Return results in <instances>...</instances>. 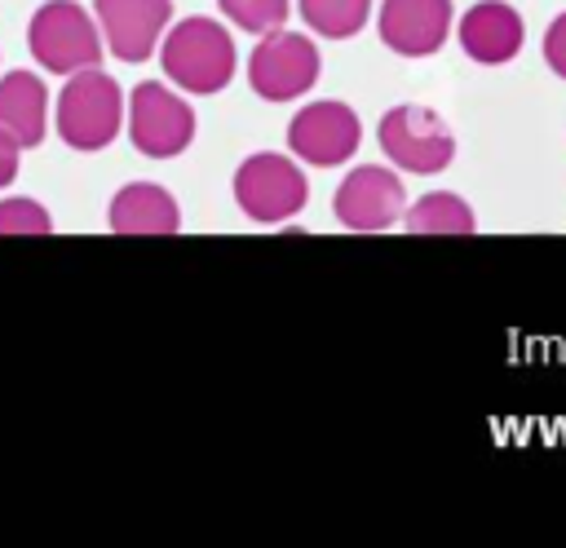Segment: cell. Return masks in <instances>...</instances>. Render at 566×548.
<instances>
[{
  "instance_id": "20",
  "label": "cell",
  "mask_w": 566,
  "mask_h": 548,
  "mask_svg": "<svg viewBox=\"0 0 566 548\" xmlns=\"http://www.w3.org/2000/svg\"><path fill=\"white\" fill-rule=\"evenodd\" d=\"M18 168H22V146L0 128V190L9 181H18Z\"/></svg>"
},
{
  "instance_id": "12",
  "label": "cell",
  "mask_w": 566,
  "mask_h": 548,
  "mask_svg": "<svg viewBox=\"0 0 566 548\" xmlns=\"http://www.w3.org/2000/svg\"><path fill=\"white\" fill-rule=\"evenodd\" d=\"M522 40H526V22L513 4L504 0H478L464 9L460 18V49L482 62V66H504L522 53Z\"/></svg>"
},
{
  "instance_id": "3",
  "label": "cell",
  "mask_w": 566,
  "mask_h": 548,
  "mask_svg": "<svg viewBox=\"0 0 566 548\" xmlns=\"http://www.w3.org/2000/svg\"><path fill=\"white\" fill-rule=\"evenodd\" d=\"M27 49L49 75L97 66L106 53L97 18L75 0H44L27 22Z\"/></svg>"
},
{
  "instance_id": "7",
  "label": "cell",
  "mask_w": 566,
  "mask_h": 548,
  "mask_svg": "<svg viewBox=\"0 0 566 548\" xmlns=\"http://www.w3.org/2000/svg\"><path fill=\"white\" fill-rule=\"evenodd\" d=\"M323 62H318V44L310 35H296V31H265L248 57V84L256 97L265 102H292L301 93L314 88Z\"/></svg>"
},
{
  "instance_id": "19",
  "label": "cell",
  "mask_w": 566,
  "mask_h": 548,
  "mask_svg": "<svg viewBox=\"0 0 566 548\" xmlns=\"http://www.w3.org/2000/svg\"><path fill=\"white\" fill-rule=\"evenodd\" d=\"M544 62H548L553 75L566 80V13H557L548 22V31H544Z\"/></svg>"
},
{
  "instance_id": "6",
  "label": "cell",
  "mask_w": 566,
  "mask_h": 548,
  "mask_svg": "<svg viewBox=\"0 0 566 548\" xmlns=\"http://www.w3.org/2000/svg\"><path fill=\"white\" fill-rule=\"evenodd\" d=\"M376 141L385 159L402 172L433 177L455 159V137L451 128L429 110V106H394L376 124Z\"/></svg>"
},
{
  "instance_id": "18",
  "label": "cell",
  "mask_w": 566,
  "mask_h": 548,
  "mask_svg": "<svg viewBox=\"0 0 566 548\" xmlns=\"http://www.w3.org/2000/svg\"><path fill=\"white\" fill-rule=\"evenodd\" d=\"M18 234H53V217L40 199L27 194L0 199V239H18Z\"/></svg>"
},
{
  "instance_id": "14",
  "label": "cell",
  "mask_w": 566,
  "mask_h": 548,
  "mask_svg": "<svg viewBox=\"0 0 566 548\" xmlns=\"http://www.w3.org/2000/svg\"><path fill=\"white\" fill-rule=\"evenodd\" d=\"M0 128L22 146H40L49 133V84L35 71L0 75Z\"/></svg>"
},
{
  "instance_id": "2",
  "label": "cell",
  "mask_w": 566,
  "mask_h": 548,
  "mask_svg": "<svg viewBox=\"0 0 566 548\" xmlns=\"http://www.w3.org/2000/svg\"><path fill=\"white\" fill-rule=\"evenodd\" d=\"M53 128L71 150H106L124 128V88L102 71H71L53 97Z\"/></svg>"
},
{
  "instance_id": "1",
  "label": "cell",
  "mask_w": 566,
  "mask_h": 548,
  "mask_svg": "<svg viewBox=\"0 0 566 548\" xmlns=\"http://www.w3.org/2000/svg\"><path fill=\"white\" fill-rule=\"evenodd\" d=\"M159 66L181 93L208 97L234 80L239 53H234L230 31L217 18L195 13L181 22H168V31L159 35Z\"/></svg>"
},
{
  "instance_id": "4",
  "label": "cell",
  "mask_w": 566,
  "mask_h": 548,
  "mask_svg": "<svg viewBox=\"0 0 566 548\" xmlns=\"http://www.w3.org/2000/svg\"><path fill=\"white\" fill-rule=\"evenodd\" d=\"M128 141L146 155V159H177L190 141H195V110L181 93H172L159 80H142L133 84L128 102Z\"/></svg>"
},
{
  "instance_id": "8",
  "label": "cell",
  "mask_w": 566,
  "mask_h": 548,
  "mask_svg": "<svg viewBox=\"0 0 566 548\" xmlns=\"http://www.w3.org/2000/svg\"><path fill=\"white\" fill-rule=\"evenodd\" d=\"M407 208V190L398 181V172L380 168V164H358L354 172H345V181L332 194V212L345 230L358 234H380L389 230Z\"/></svg>"
},
{
  "instance_id": "16",
  "label": "cell",
  "mask_w": 566,
  "mask_h": 548,
  "mask_svg": "<svg viewBox=\"0 0 566 548\" xmlns=\"http://www.w3.org/2000/svg\"><path fill=\"white\" fill-rule=\"evenodd\" d=\"M301 18L310 31H318L323 40H349L367 27L371 0H296Z\"/></svg>"
},
{
  "instance_id": "5",
  "label": "cell",
  "mask_w": 566,
  "mask_h": 548,
  "mask_svg": "<svg viewBox=\"0 0 566 548\" xmlns=\"http://www.w3.org/2000/svg\"><path fill=\"white\" fill-rule=\"evenodd\" d=\"M310 199L305 172L274 150H256L234 168V203L243 217L261 221V225H279L287 217H296Z\"/></svg>"
},
{
  "instance_id": "11",
  "label": "cell",
  "mask_w": 566,
  "mask_h": 548,
  "mask_svg": "<svg viewBox=\"0 0 566 548\" xmlns=\"http://www.w3.org/2000/svg\"><path fill=\"white\" fill-rule=\"evenodd\" d=\"M455 22L451 0H385L380 4V40L402 57H429L447 44Z\"/></svg>"
},
{
  "instance_id": "10",
  "label": "cell",
  "mask_w": 566,
  "mask_h": 548,
  "mask_svg": "<svg viewBox=\"0 0 566 548\" xmlns=\"http://www.w3.org/2000/svg\"><path fill=\"white\" fill-rule=\"evenodd\" d=\"M93 18L106 53L137 66L159 49V35L172 22V0H93Z\"/></svg>"
},
{
  "instance_id": "13",
  "label": "cell",
  "mask_w": 566,
  "mask_h": 548,
  "mask_svg": "<svg viewBox=\"0 0 566 548\" xmlns=\"http://www.w3.org/2000/svg\"><path fill=\"white\" fill-rule=\"evenodd\" d=\"M106 225L115 234H177L181 230V208L164 186L128 181V186L115 190V199L106 208Z\"/></svg>"
},
{
  "instance_id": "15",
  "label": "cell",
  "mask_w": 566,
  "mask_h": 548,
  "mask_svg": "<svg viewBox=\"0 0 566 548\" xmlns=\"http://www.w3.org/2000/svg\"><path fill=\"white\" fill-rule=\"evenodd\" d=\"M398 221H402L411 234H473V230H478L473 208H469L460 194H451V190H429V194H420L411 208H402Z\"/></svg>"
},
{
  "instance_id": "17",
  "label": "cell",
  "mask_w": 566,
  "mask_h": 548,
  "mask_svg": "<svg viewBox=\"0 0 566 548\" xmlns=\"http://www.w3.org/2000/svg\"><path fill=\"white\" fill-rule=\"evenodd\" d=\"M217 9H221L239 31L265 35V31H274V27L287 22L292 0H217Z\"/></svg>"
},
{
  "instance_id": "9",
  "label": "cell",
  "mask_w": 566,
  "mask_h": 548,
  "mask_svg": "<svg viewBox=\"0 0 566 548\" xmlns=\"http://www.w3.org/2000/svg\"><path fill=\"white\" fill-rule=\"evenodd\" d=\"M363 141V124L345 102H310L292 115L287 124V146L296 159L314 168H336L345 164Z\"/></svg>"
}]
</instances>
